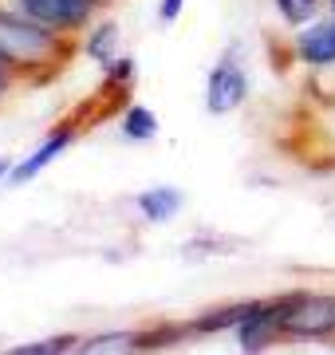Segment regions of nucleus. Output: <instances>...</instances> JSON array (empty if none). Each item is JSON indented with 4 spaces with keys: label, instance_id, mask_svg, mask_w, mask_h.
I'll return each mask as SVG.
<instances>
[{
    "label": "nucleus",
    "instance_id": "obj_9",
    "mask_svg": "<svg viewBox=\"0 0 335 355\" xmlns=\"http://www.w3.org/2000/svg\"><path fill=\"white\" fill-rule=\"evenodd\" d=\"M138 209L150 221H170V217L181 209V193L174 190V186H154V190H146L138 198Z\"/></svg>",
    "mask_w": 335,
    "mask_h": 355
},
{
    "label": "nucleus",
    "instance_id": "obj_16",
    "mask_svg": "<svg viewBox=\"0 0 335 355\" xmlns=\"http://www.w3.org/2000/svg\"><path fill=\"white\" fill-rule=\"evenodd\" d=\"M0 95H4V76H0Z\"/></svg>",
    "mask_w": 335,
    "mask_h": 355
},
{
    "label": "nucleus",
    "instance_id": "obj_5",
    "mask_svg": "<svg viewBox=\"0 0 335 355\" xmlns=\"http://www.w3.org/2000/svg\"><path fill=\"white\" fill-rule=\"evenodd\" d=\"M276 331H284L280 328V308L260 304L257 312L237 328V340H241V347H245L248 355H257V352H264V347L276 340Z\"/></svg>",
    "mask_w": 335,
    "mask_h": 355
},
{
    "label": "nucleus",
    "instance_id": "obj_13",
    "mask_svg": "<svg viewBox=\"0 0 335 355\" xmlns=\"http://www.w3.org/2000/svg\"><path fill=\"white\" fill-rule=\"evenodd\" d=\"M316 4H320V0H276V8L284 12L288 24H304V20L316 12Z\"/></svg>",
    "mask_w": 335,
    "mask_h": 355
},
{
    "label": "nucleus",
    "instance_id": "obj_14",
    "mask_svg": "<svg viewBox=\"0 0 335 355\" xmlns=\"http://www.w3.org/2000/svg\"><path fill=\"white\" fill-rule=\"evenodd\" d=\"M115 40H118V28H115V24H107L103 32H99V36L87 44L91 55H95V60H103V64H111V48H115Z\"/></svg>",
    "mask_w": 335,
    "mask_h": 355
},
{
    "label": "nucleus",
    "instance_id": "obj_8",
    "mask_svg": "<svg viewBox=\"0 0 335 355\" xmlns=\"http://www.w3.org/2000/svg\"><path fill=\"white\" fill-rule=\"evenodd\" d=\"M138 352H142V343H138V336H130V331L95 336V340L75 347V355H138Z\"/></svg>",
    "mask_w": 335,
    "mask_h": 355
},
{
    "label": "nucleus",
    "instance_id": "obj_7",
    "mask_svg": "<svg viewBox=\"0 0 335 355\" xmlns=\"http://www.w3.org/2000/svg\"><path fill=\"white\" fill-rule=\"evenodd\" d=\"M67 142H71V135H67V130H60V135H55V139H48L44 142V146H39L36 154H32V158H28V162H20V166H12V174H8V182H28V178H36L39 170H44V166L52 162V158H60V150H64Z\"/></svg>",
    "mask_w": 335,
    "mask_h": 355
},
{
    "label": "nucleus",
    "instance_id": "obj_15",
    "mask_svg": "<svg viewBox=\"0 0 335 355\" xmlns=\"http://www.w3.org/2000/svg\"><path fill=\"white\" fill-rule=\"evenodd\" d=\"M181 4H185V0H162V24H170V20H178Z\"/></svg>",
    "mask_w": 335,
    "mask_h": 355
},
{
    "label": "nucleus",
    "instance_id": "obj_17",
    "mask_svg": "<svg viewBox=\"0 0 335 355\" xmlns=\"http://www.w3.org/2000/svg\"><path fill=\"white\" fill-rule=\"evenodd\" d=\"M332 4H335V0H332Z\"/></svg>",
    "mask_w": 335,
    "mask_h": 355
},
{
    "label": "nucleus",
    "instance_id": "obj_6",
    "mask_svg": "<svg viewBox=\"0 0 335 355\" xmlns=\"http://www.w3.org/2000/svg\"><path fill=\"white\" fill-rule=\"evenodd\" d=\"M300 60H308L316 67L335 64V20H323L300 36Z\"/></svg>",
    "mask_w": 335,
    "mask_h": 355
},
{
    "label": "nucleus",
    "instance_id": "obj_2",
    "mask_svg": "<svg viewBox=\"0 0 335 355\" xmlns=\"http://www.w3.org/2000/svg\"><path fill=\"white\" fill-rule=\"evenodd\" d=\"M280 328L288 336H327L335 331V296H292L280 304Z\"/></svg>",
    "mask_w": 335,
    "mask_h": 355
},
{
    "label": "nucleus",
    "instance_id": "obj_4",
    "mask_svg": "<svg viewBox=\"0 0 335 355\" xmlns=\"http://www.w3.org/2000/svg\"><path fill=\"white\" fill-rule=\"evenodd\" d=\"M91 8L95 0H24V12L48 28H75L91 16Z\"/></svg>",
    "mask_w": 335,
    "mask_h": 355
},
{
    "label": "nucleus",
    "instance_id": "obj_1",
    "mask_svg": "<svg viewBox=\"0 0 335 355\" xmlns=\"http://www.w3.org/2000/svg\"><path fill=\"white\" fill-rule=\"evenodd\" d=\"M55 40L52 32L16 20V16H0V60L8 64H39V60H52Z\"/></svg>",
    "mask_w": 335,
    "mask_h": 355
},
{
    "label": "nucleus",
    "instance_id": "obj_3",
    "mask_svg": "<svg viewBox=\"0 0 335 355\" xmlns=\"http://www.w3.org/2000/svg\"><path fill=\"white\" fill-rule=\"evenodd\" d=\"M245 95H248V79L233 67V60H221V64L213 67V76H209V95H206L209 111L229 114L245 103Z\"/></svg>",
    "mask_w": 335,
    "mask_h": 355
},
{
    "label": "nucleus",
    "instance_id": "obj_10",
    "mask_svg": "<svg viewBox=\"0 0 335 355\" xmlns=\"http://www.w3.org/2000/svg\"><path fill=\"white\" fill-rule=\"evenodd\" d=\"M260 304H233V308H221V312H209V316H201L194 324L197 331H221V328H241L253 312H257Z\"/></svg>",
    "mask_w": 335,
    "mask_h": 355
},
{
    "label": "nucleus",
    "instance_id": "obj_11",
    "mask_svg": "<svg viewBox=\"0 0 335 355\" xmlns=\"http://www.w3.org/2000/svg\"><path fill=\"white\" fill-rule=\"evenodd\" d=\"M123 135L127 139H154L158 135V119H154V111H146V107H130L127 111V119H123Z\"/></svg>",
    "mask_w": 335,
    "mask_h": 355
},
{
    "label": "nucleus",
    "instance_id": "obj_12",
    "mask_svg": "<svg viewBox=\"0 0 335 355\" xmlns=\"http://www.w3.org/2000/svg\"><path fill=\"white\" fill-rule=\"evenodd\" d=\"M75 343H79L75 336H55V340H39V343H20L4 355H67Z\"/></svg>",
    "mask_w": 335,
    "mask_h": 355
}]
</instances>
